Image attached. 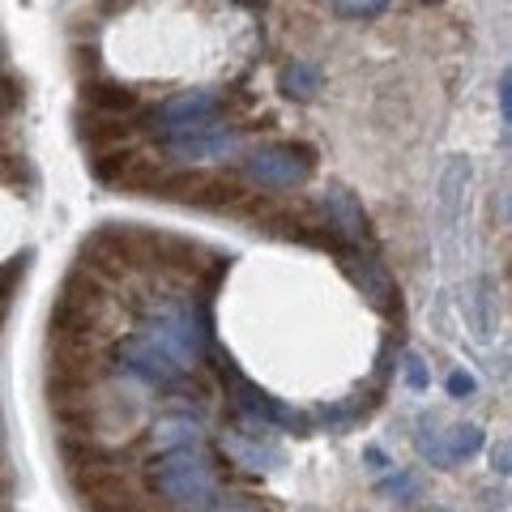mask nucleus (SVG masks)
<instances>
[{
    "instance_id": "nucleus-1",
    "label": "nucleus",
    "mask_w": 512,
    "mask_h": 512,
    "mask_svg": "<svg viewBox=\"0 0 512 512\" xmlns=\"http://www.w3.org/2000/svg\"><path fill=\"white\" fill-rule=\"evenodd\" d=\"M141 316V333H150L154 342H163L184 367H192L205 346H210V291L201 295H171V291H141L133 299Z\"/></svg>"
},
{
    "instance_id": "nucleus-2",
    "label": "nucleus",
    "mask_w": 512,
    "mask_h": 512,
    "mask_svg": "<svg viewBox=\"0 0 512 512\" xmlns=\"http://www.w3.org/2000/svg\"><path fill=\"white\" fill-rule=\"evenodd\" d=\"M150 487L163 504L180 508V512H214L227 491L218 487L214 461L201 448H180V453L154 457L150 461Z\"/></svg>"
},
{
    "instance_id": "nucleus-3",
    "label": "nucleus",
    "mask_w": 512,
    "mask_h": 512,
    "mask_svg": "<svg viewBox=\"0 0 512 512\" xmlns=\"http://www.w3.org/2000/svg\"><path fill=\"white\" fill-rule=\"evenodd\" d=\"M214 367H218V376L227 380V393H231V410H235L239 431H248V436H256V427H295V431H308L295 410H286L282 402H274V397H269L261 384H252L244 372H239L227 350H218V355H214Z\"/></svg>"
},
{
    "instance_id": "nucleus-4",
    "label": "nucleus",
    "mask_w": 512,
    "mask_h": 512,
    "mask_svg": "<svg viewBox=\"0 0 512 512\" xmlns=\"http://www.w3.org/2000/svg\"><path fill=\"white\" fill-rule=\"evenodd\" d=\"M103 308H107V291L103 282L86 274V269H73L69 278L60 282V295L52 303V316H47V325H52L56 338H90L94 329H99L103 320Z\"/></svg>"
},
{
    "instance_id": "nucleus-5",
    "label": "nucleus",
    "mask_w": 512,
    "mask_h": 512,
    "mask_svg": "<svg viewBox=\"0 0 512 512\" xmlns=\"http://www.w3.org/2000/svg\"><path fill=\"white\" fill-rule=\"evenodd\" d=\"M111 359H116L128 376L146 389H175L184 380V363L171 355L163 342H154L150 333H128L111 346Z\"/></svg>"
},
{
    "instance_id": "nucleus-6",
    "label": "nucleus",
    "mask_w": 512,
    "mask_h": 512,
    "mask_svg": "<svg viewBox=\"0 0 512 512\" xmlns=\"http://www.w3.org/2000/svg\"><path fill=\"white\" fill-rule=\"evenodd\" d=\"M214 111H218L214 90H180V94H171L167 103L146 111V128L163 141V146H171V141H180L188 133H201V128L218 124Z\"/></svg>"
},
{
    "instance_id": "nucleus-7",
    "label": "nucleus",
    "mask_w": 512,
    "mask_h": 512,
    "mask_svg": "<svg viewBox=\"0 0 512 512\" xmlns=\"http://www.w3.org/2000/svg\"><path fill=\"white\" fill-rule=\"evenodd\" d=\"M312 167H316V158H312L308 146H265V150H252L244 158L248 180H256L269 192L303 188L312 180Z\"/></svg>"
},
{
    "instance_id": "nucleus-8",
    "label": "nucleus",
    "mask_w": 512,
    "mask_h": 512,
    "mask_svg": "<svg viewBox=\"0 0 512 512\" xmlns=\"http://www.w3.org/2000/svg\"><path fill=\"white\" fill-rule=\"evenodd\" d=\"M320 222L329 227V235L342 244V252H367L372 256L376 239H372V227H367V214L359 197L342 184L325 188V197H320Z\"/></svg>"
},
{
    "instance_id": "nucleus-9",
    "label": "nucleus",
    "mask_w": 512,
    "mask_h": 512,
    "mask_svg": "<svg viewBox=\"0 0 512 512\" xmlns=\"http://www.w3.org/2000/svg\"><path fill=\"white\" fill-rule=\"evenodd\" d=\"M171 163L180 167H201V163H222V158H231L239 150V128L231 124H210L201 128V133H188L180 141H171V146H163Z\"/></svg>"
},
{
    "instance_id": "nucleus-10",
    "label": "nucleus",
    "mask_w": 512,
    "mask_h": 512,
    "mask_svg": "<svg viewBox=\"0 0 512 512\" xmlns=\"http://www.w3.org/2000/svg\"><path fill=\"white\" fill-rule=\"evenodd\" d=\"M338 265L346 269V278L359 286L363 299L372 303L376 312H384V316H397V312H402V303H397V286H393L389 274H384V265L376 261V256H367V252H342Z\"/></svg>"
},
{
    "instance_id": "nucleus-11",
    "label": "nucleus",
    "mask_w": 512,
    "mask_h": 512,
    "mask_svg": "<svg viewBox=\"0 0 512 512\" xmlns=\"http://www.w3.org/2000/svg\"><path fill=\"white\" fill-rule=\"evenodd\" d=\"M466 184H470V158L453 154L444 163V175H440V231H444L448 248H453L457 218H461V205H466Z\"/></svg>"
},
{
    "instance_id": "nucleus-12",
    "label": "nucleus",
    "mask_w": 512,
    "mask_h": 512,
    "mask_svg": "<svg viewBox=\"0 0 512 512\" xmlns=\"http://www.w3.org/2000/svg\"><path fill=\"white\" fill-rule=\"evenodd\" d=\"M201 444V423L197 414H163V419L150 423V448L158 457L180 453V448H197Z\"/></svg>"
},
{
    "instance_id": "nucleus-13",
    "label": "nucleus",
    "mask_w": 512,
    "mask_h": 512,
    "mask_svg": "<svg viewBox=\"0 0 512 512\" xmlns=\"http://www.w3.org/2000/svg\"><path fill=\"white\" fill-rule=\"evenodd\" d=\"M222 453H227L231 461H239L244 470H256V474H269V470L282 466L278 448L265 444V440H256V436H248V431H227V436H222Z\"/></svg>"
},
{
    "instance_id": "nucleus-14",
    "label": "nucleus",
    "mask_w": 512,
    "mask_h": 512,
    "mask_svg": "<svg viewBox=\"0 0 512 512\" xmlns=\"http://www.w3.org/2000/svg\"><path fill=\"white\" fill-rule=\"evenodd\" d=\"M82 99H86L90 111H99V116H116V120L133 116V111L141 107L137 94L128 90V86H120V82H86L82 86Z\"/></svg>"
},
{
    "instance_id": "nucleus-15",
    "label": "nucleus",
    "mask_w": 512,
    "mask_h": 512,
    "mask_svg": "<svg viewBox=\"0 0 512 512\" xmlns=\"http://www.w3.org/2000/svg\"><path fill=\"white\" fill-rule=\"evenodd\" d=\"M82 137L90 141L94 150H111V146H120V141L128 137V120L99 116V111H90V116H82Z\"/></svg>"
},
{
    "instance_id": "nucleus-16",
    "label": "nucleus",
    "mask_w": 512,
    "mask_h": 512,
    "mask_svg": "<svg viewBox=\"0 0 512 512\" xmlns=\"http://www.w3.org/2000/svg\"><path fill=\"white\" fill-rule=\"evenodd\" d=\"M316 86H320V73H316V64H308V60H291L282 69V94L286 99H312L316 94Z\"/></svg>"
},
{
    "instance_id": "nucleus-17",
    "label": "nucleus",
    "mask_w": 512,
    "mask_h": 512,
    "mask_svg": "<svg viewBox=\"0 0 512 512\" xmlns=\"http://www.w3.org/2000/svg\"><path fill=\"white\" fill-rule=\"evenodd\" d=\"M414 444H419V453L431 461V466H453V448L444 444V436H440V427H436V419H419V436H414Z\"/></svg>"
},
{
    "instance_id": "nucleus-18",
    "label": "nucleus",
    "mask_w": 512,
    "mask_h": 512,
    "mask_svg": "<svg viewBox=\"0 0 512 512\" xmlns=\"http://www.w3.org/2000/svg\"><path fill=\"white\" fill-rule=\"evenodd\" d=\"M491 291H487V278H478L474 282V291H470V325H474V338H491Z\"/></svg>"
},
{
    "instance_id": "nucleus-19",
    "label": "nucleus",
    "mask_w": 512,
    "mask_h": 512,
    "mask_svg": "<svg viewBox=\"0 0 512 512\" xmlns=\"http://www.w3.org/2000/svg\"><path fill=\"white\" fill-rule=\"evenodd\" d=\"M448 448H453V457H474L478 448H483V427L478 423H457L453 436H448Z\"/></svg>"
},
{
    "instance_id": "nucleus-20",
    "label": "nucleus",
    "mask_w": 512,
    "mask_h": 512,
    "mask_svg": "<svg viewBox=\"0 0 512 512\" xmlns=\"http://www.w3.org/2000/svg\"><path fill=\"white\" fill-rule=\"evenodd\" d=\"M355 419H359V406H355V402H338V406H325V410H320V423L333 427V431L355 427Z\"/></svg>"
},
{
    "instance_id": "nucleus-21",
    "label": "nucleus",
    "mask_w": 512,
    "mask_h": 512,
    "mask_svg": "<svg viewBox=\"0 0 512 512\" xmlns=\"http://www.w3.org/2000/svg\"><path fill=\"white\" fill-rule=\"evenodd\" d=\"M333 13H342V18H380V13H389V5H380V0H359V5H350V0H338V5H329Z\"/></svg>"
},
{
    "instance_id": "nucleus-22",
    "label": "nucleus",
    "mask_w": 512,
    "mask_h": 512,
    "mask_svg": "<svg viewBox=\"0 0 512 512\" xmlns=\"http://www.w3.org/2000/svg\"><path fill=\"white\" fill-rule=\"evenodd\" d=\"M444 384H448V397H474L478 393V380L466 372V367H453Z\"/></svg>"
},
{
    "instance_id": "nucleus-23",
    "label": "nucleus",
    "mask_w": 512,
    "mask_h": 512,
    "mask_svg": "<svg viewBox=\"0 0 512 512\" xmlns=\"http://www.w3.org/2000/svg\"><path fill=\"white\" fill-rule=\"evenodd\" d=\"M406 384L414 393H427V384H431V372H427V363L419 355H406Z\"/></svg>"
},
{
    "instance_id": "nucleus-24",
    "label": "nucleus",
    "mask_w": 512,
    "mask_h": 512,
    "mask_svg": "<svg viewBox=\"0 0 512 512\" xmlns=\"http://www.w3.org/2000/svg\"><path fill=\"white\" fill-rule=\"evenodd\" d=\"M491 470L500 474V478H512V440L491 448Z\"/></svg>"
},
{
    "instance_id": "nucleus-25",
    "label": "nucleus",
    "mask_w": 512,
    "mask_h": 512,
    "mask_svg": "<svg viewBox=\"0 0 512 512\" xmlns=\"http://www.w3.org/2000/svg\"><path fill=\"white\" fill-rule=\"evenodd\" d=\"M500 116L512 128V69H504V77H500Z\"/></svg>"
},
{
    "instance_id": "nucleus-26",
    "label": "nucleus",
    "mask_w": 512,
    "mask_h": 512,
    "mask_svg": "<svg viewBox=\"0 0 512 512\" xmlns=\"http://www.w3.org/2000/svg\"><path fill=\"white\" fill-rule=\"evenodd\" d=\"M363 461H367V470H376V474L393 466V461L384 457V448H376V444H372V448H367V453H363Z\"/></svg>"
},
{
    "instance_id": "nucleus-27",
    "label": "nucleus",
    "mask_w": 512,
    "mask_h": 512,
    "mask_svg": "<svg viewBox=\"0 0 512 512\" xmlns=\"http://www.w3.org/2000/svg\"><path fill=\"white\" fill-rule=\"evenodd\" d=\"M214 512H261V508L248 504V500H239V495H227V500H222Z\"/></svg>"
},
{
    "instance_id": "nucleus-28",
    "label": "nucleus",
    "mask_w": 512,
    "mask_h": 512,
    "mask_svg": "<svg viewBox=\"0 0 512 512\" xmlns=\"http://www.w3.org/2000/svg\"><path fill=\"white\" fill-rule=\"evenodd\" d=\"M384 487H389V491H397V495H414V478H410V474H393V478H389V483H384Z\"/></svg>"
}]
</instances>
